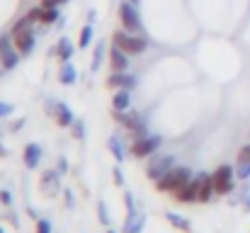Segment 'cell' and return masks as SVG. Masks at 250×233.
<instances>
[{"label":"cell","mask_w":250,"mask_h":233,"mask_svg":"<svg viewBox=\"0 0 250 233\" xmlns=\"http://www.w3.org/2000/svg\"><path fill=\"white\" fill-rule=\"evenodd\" d=\"M192 180V170L189 168H185V165H175L170 172H166L158 182H156V187L161 190V192H170V194H175L177 190H182L187 182Z\"/></svg>","instance_id":"6da1fadb"},{"label":"cell","mask_w":250,"mask_h":233,"mask_svg":"<svg viewBox=\"0 0 250 233\" xmlns=\"http://www.w3.org/2000/svg\"><path fill=\"white\" fill-rule=\"evenodd\" d=\"M12 39H15V46L22 56H29L34 51V29H32V22L27 17H22L15 29H12Z\"/></svg>","instance_id":"7a4b0ae2"},{"label":"cell","mask_w":250,"mask_h":233,"mask_svg":"<svg viewBox=\"0 0 250 233\" xmlns=\"http://www.w3.org/2000/svg\"><path fill=\"white\" fill-rule=\"evenodd\" d=\"M112 44L119 46V49L126 51V54H144V51L148 49V42H146V39L134 37V34L126 32V29H117V32L112 34Z\"/></svg>","instance_id":"3957f363"},{"label":"cell","mask_w":250,"mask_h":233,"mask_svg":"<svg viewBox=\"0 0 250 233\" xmlns=\"http://www.w3.org/2000/svg\"><path fill=\"white\" fill-rule=\"evenodd\" d=\"M211 180H214L216 194H229V192H233V185H236V170L231 165H219L211 172Z\"/></svg>","instance_id":"277c9868"},{"label":"cell","mask_w":250,"mask_h":233,"mask_svg":"<svg viewBox=\"0 0 250 233\" xmlns=\"http://www.w3.org/2000/svg\"><path fill=\"white\" fill-rule=\"evenodd\" d=\"M172 168H175V155H151V160H148V165H146V175H148L153 182H158Z\"/></svg>","instance_id":"5b68a950"},{"label":"cell","mask_w":250,"mask_h":233,"mask_svg":"<svg viewBox=\"0 0 250 233\" xmlns=\"http://www.w3.org/2000/svg\"><path fill=\"white\" fill-rule=\"evenodd\" d=\"M20 51H17V46H15V42L10 39V37H0V66H2V71H12L17 64H20Z\"/></svg>","instance_id":"8992f818"},{"label":"cell","mask_w":250,"mask_h":233,"mask_svg":"<svg viewBox=\"0 0 250 233\" xmlns=\"http://www.w3.org/2000/svg\"><path fill=\"white\" fill-rule=\"evenodd\" d=\"M119 20H122V27L126 32H131V34L141 32V17H139L134 2H122L119 5Z\"/></svg>","instance_id":"52a82bcc"},{"label":"cell","mask_w":250,"mask_h":233,"mask_svg":"<svg viewBox=\"0 0 250 233\" xmlns=\"http://www.w3.org/2000/svg\"><path fill=\"white\" fill-rule=\"evenodd\" d=\"M161 144H163L161 136H144V139H136V141L131 144V155H136V158H151V155H156V151L161 148Z\"/></svg>","instance_id":"ba28073f"},{"label":"cell","mask_w":250,"mask_h":233,"mask_svg":"<svg viewBox=\"0 0 250 233\" xmlns=\"http://www.w3.org/2000/svg\"><path fill=\"white\" fill-rule=\"evenodd\" d=\"M46 112L54 117V122H56L59 127H71V124L76 122V117H73L71 107H68V105H63V102L49 100V102H46Z\"/></svg>","instance_id":"9c48e42d"},{"label":"cell","mask_w":250,"mask_h":233,"mask_svg":"<svg viewBox=\"0 0 250 233\" xmlns=\"http://www.w3.org/2000/svg\"><path fill=\"white\" fill-rule=\"evenodd\" d=\"M177 202H182V204H194V202H199V180L197 177H192L182 190H177L175 194H172Z\"/></svg>","instance_id":"30bf717a"},{"label":"cell","mask_w":250,"mask_h":233,"mask_svg":"<svg viewBox=\"0 0 250 233\" xmlns=\"http://www.w3.org/2000/svg\"><path fill=\"white\" fill-rule=\"evenodd\" d=\"M197 180H199V204L211 202V197L216 194L211 175H209V172H199V175H197Z\"/></svg>","instance_id":"8fae6325"},{"label":"cell","mask_w":250,"mask_h":233,"mask_svg":"<svg viewBox=\"0 0 250 233\" xmlns=\"http://www.w3.org/2000/svg\"><path fill=\"white\" fill-rule=\"evenodd\" d=\"M109 66H112L114 73L126 71V68H129V54L122 51L119 46H112V51H109Z\"/></svg>","instance_id":"7c38bea8"},{"label":"cell","mask_w":250,"mask_h":233,"mask_svg":"<svg viewBox=\"0 0 250 233\" xmlns=\"http://www.w3.org/2000/svg\"><path fill=\"white\" fill-rule=\"evenodd\" d=\"M107 85L109 87H117V90H131L136 85V78L129 76L126 71H122V73H112L109 80H107Z\"/></svg>","instance_id":"4fadbf2b"},{"label":"cell","mask_w":250,"mask_h":233,"mask_svg":"<svg viewBox=\"0 0 250 233\" xmlns=\"http://www.w3.org/2000/svg\"><path fill=\"white\" fill-rule=\"evenodd\" d=\"M146 226V216L144 214H126V221H124V233H141Z\"/></svg>","instance_id":"5bb4252c"},{"label":"cell","mask_w":250,"mask_h":233,"mask_svg":"<svg viewBox=\"0 0 250 233\" xmlns=\"http://www.w3.org/2000/svg\"><path fill=\"white\" fill-rule=\"evenodd\" d=\"M42 155H44V153H42V148H39L37 144H27V146H24V155H22V158H24V165H27L29 170H34V168L39 165Z\"/></svg>","instance_id":"9a60e30c"},{"label":"cell","mask_w":250,"mask_h":233,"mask_svg":"<svg viewBox=\"0 0 250 233\" xmlns=\"http://www.w3.org/2000/svg\"><path fill=\"white\" fill-rule=\"evenodd\" d=\"M166 219L172 229H177V231H182V233H192V224H189L185 216H180V214H175V212H167Z\"/></svg>","instance_id":"2e32d148"},{"label":"cell","mask_w":250,"mask_h":233,"mask_svg":"<svg viewBox=\"0 0 250 233\" xmlns=\"http://www.w3.org/2000/svg\"><path fill=\"white\" fill-rule=\"evenodd\" d=\"M129 102H131L129 90H117L114 97H112V107H114V112H126V109H129Z\"/></svg>","instance_id":"e0dca14e"},{"label":"cell","mask_w":250,"mask_h":233,"mask_svg":"<svg viewBox=\"0 0 250 233\" xmlns=\"http://www.w3.org/2000/svg\"><path fill=\"white\" fill-rule=\"evenodd\" d=\"M59 80L63 85H73L76 83V68L71 61H61V71H59Z\"/></svg>","instance_id":"ac0fdd59"},{"label":"cell","mask_w":250,"mask_h":233,"mask_svg":"<svg viewBox=\"0 0 250 233\" xmlns=\"http://www.w3.org/2000/svg\"><path fill=\"white\" fill-rule=\"evenodd\" d=\"M42 190L49 192V194H54V192L59 190V172H54V170L44 172V177H42Z\"/></svg>","instance_id":"d6986e66"},{"label":"cell","mask_w":250,"mask_h":233,"mask_svg":"<svg viewBox=\"0 0 250 233\" xmlns=\"http://www.w3.org/2000/svg\"><path fill=\"white\" fill-rule=\"evenodd\" d=\"M102 59H104V42H97L95 44V54H92V73H97L102 68Z\"/></svg>","instance_id":"ffe728a7"},{"label":"cell","mask_w":250,"mask_h":233,"mask_svg":"<svg viewBox=\"0 0 250 233\" xmlns=\"http://www.w3.org/2000/svg\"><path fill=\"white\" fill-rule=\"evenodd\" d=\"M107 146H109V151H112V155L117 158V163H124V158H126V151H124V146H122V141H119L117 136H112Z\"/></svg>","instance_id":"44dd1931"},{"label":"cell","mask_w":250,"mask_h":233,"mask_svg":"<svg viewBox=\"0 0 250 233\" xmlns=\"http://www.w3.org/2000/svg\"><path fill=\"white\" fill-rule=\"evenodd\" d=\"M56 54H59V59L61 61H71V56H73V44L63 37L61 42H59V49H56Z\"/></svg>","instance_id":"7402d4cb"},{"label":"cell","mask_w":250,"mask_h":233,"mask_svg":"<svg viewBox=\"0 0 250 233\" xmlns=\"http://www.w3.org/2000/svg\"><path fill=\"white\" fill-rule=\"evenodd\" d=\"M90 42H92V24H85L81 29V37H78V46L85 49V46H90Z\"/></svg>","instance_id":"603a6c76"},{"label":"cell","mask_w":250,"mask_h":233,"mask_svg":"<svg viewBox=\"0 0 250 233\" xmlns=\"http://www.w3.org/2000/svg\"><path fill=\"white\" fill-rule=\"evenodd\" d=\"M44 12H42V24H51V22H56L59 20V10L56 7H42Z\"/></svg>","instance_id":"cb8c5ba5"},{"label":"cell","mask_w":250,"mask_h":233,"mask_svg":"<svg viewBox=\"0 0 250 233\" xmlns=\"http://www.w3.org/2000/svg\"><path fill=\"white\" fill-rule=\"evenodd\" d=\"M97 216H100V224L102 226H109V212H107V204L104 202L97 204Z\"/></svg>","instance_id":"d4e9b609"},{"label":"cell","mask_w":250,"mask_h":233,"mask_svg":"<svg viewBox=\"0 0 250 233\" xmlns=\"http://www.w3.org/2000/svg\"><path fill=\"white\" fill-rule=\"evenodd\" d=\"M236 177H238V180H248L250 177V163H238V168H236Z\"/></svg>","instance_id":"484cf974"},{"label":"cell","mask_w":250,"mask_h":233,"mask_svg":"<svg viewBox=\"0 0 250 233\" xmlns=\"http://www.w3.org/2000/svg\"><path fill=\"white\" fill-rule=\"evenodd\" d=\"M71 131H73V136H76V139H83L85 136V124L81 122V119H76V122L71 124Z\"/></svg>","instance_id":"4316f807"},{"label":"cell","mask_w":250,"mask_h":233,"mask_svg":"<svg viewBox=\"0 0 250 233\" xmlns=\"http://www.w3.org/2000/svg\"><path fill=\"white\" fill-rule=\"evenodd\" d=\"M124 204H126V214H136V204H134L131 192H126V194H124Z\"/></svg>","instance_id":"83f0119b"},{"label":"cell","mask_w":250,"mask_h":233,"mask_svg":"<svg viewBox=\"0 0 250 233\" xmlns=\"http://www.w3.org/2000/svg\"><path fill=\"white\" fill-rule=\"evenodd\" d=\"M37 233H51V221L49 219H39L37 221Z\"/></svg>","instance_id":"f1b7e54d"},{"label":"cell","mask_w":250,"mask_h":233,"mask_svg":"<svg viewBox=\"0 0 250 233\" xmlns=\"http://www.w3.org/2000/svg\"><path fill=\"white\" fill-rule=\"evenodd\" d=\"M42 12H44V10H42V5H39V7H34V10H29V15H27V20H29V22H42Z\"/></svg>","instance_id":"f546056e"},{"label":"cell","mask_w":250,"mask_h":233,"mask_svg":"<svg viewBox=\"0 0 250 233\" xmlns=\"http://www.w3.org/2000/svg\"><path fill=\"white\" fill-rule=\"evenodd\" d=\"M238 163H250V144H246V146L238 151Z\"/></svg>","instance_id":"4dcf8cb0"},{"label":"cell","mask_w":250,"mask_h":233,"mask_svg":"<svg viewBox=\"0 0 250 233\" xmlns=\"http://www.w3.org/2000/svg\"><path fill=\"white\" fill-rule=\"evenodd\" d=\"M112 175H114V185H119V187H122V185H124V175H122V170H119V168H114V170H112Z\"/></svg>","instance_id":"1f68e13d"},{"label":"cell","mask_w":250,"mask_h":233,"mask_svg":"<svg viewBox=\"0 0 250 233\" xmlns=\"http://www.w3.org/2000/svg\"><path fill=\"white\" fill-rule=\"evenodd\" d=\"M0 202H2L5 207H10V204H12V197H10V192H7V190H2V192H0Z\"/></svg>","instance_id":"d6a6232c"},{"label":"cell","mask_w":250,"mask_h":233,"mask_svg":"<svg viewBox=\"0 0 250 233\" xmlns=\"http://www.w3.org/2000/svg\"><path fill=\"white\" fill-rule=\"evenodd\" d=\"M12 112V105H7V102H0V117H7Z\"/></svg>","instance_id":"836d02e7"},{"label":"cell","mask_w":250,"mask_h":233,"mask_svg":"<svg viewBox=\"0 0 250 233\" xmlns=\"http://www.w3.org/2000/svg\"><path fill=\"white\" fill-rule=\"evenodd\" d=\"M68 170V163H66V158H61L59 160V172H66Z\"/></svg>","instance_id":"e575fe53"},{"label":"cell","mask_w":250,"mask_h":233,"mask_svg":"<svg viewBox=\"0 0 250 233\" xmlns=\"http://www.w3.org/2000/svg\"><path fill=\"white\" fill-rule=\"evenodd\" d=\"M243 204H246V209H248V212H250V194H248V197H246V202H243Z\"/></svg>","instance_id":"d590c367"},{"label":"cell","mask_w":250,"mask_h":233,"mask_svg":"<svg viewBox=\"0 0 250 233\" xmlns=\"http://www.w3.org/2000/svg\"><path fill=\"white\" fill-rule=\"evenodd\" d=\"M129 2H134V5H136V2H139V0H129Z\"/></svg>","instance_id":"8d00e7d4"},{"label":"cell","mask_w":250,"mask_h":233,"mask_svg":"<svg viewBox=\"0 0 250 233\" xmlns=\"http://www.w3.org/2000/svg\"><path fill=\"white\" fill-rule=\"evenodd\" d=\"M107 233H117V231H112V229H109V231H107Z\"/></svg>","instance_id":"74e56055"},{"label":"cell","mask_w":250,"mask_h":233,"mask_svg":"<svg viewBox=\"0 0 250 233\" xmlns=\"http://www.w3.org/2000/svg\"><path fill=\"white\" fill-rule=\"evenodd\" d=\"M0 233H5V229H0Z\"/></svg>","instance_id":"f35d334b"},{"label":"cell","mask_w":250,"mask_h":233,"mask_svg":"<svg viewBox=\"0 0 250 233\" xmlns=\"http://www.w3.org/2000/svg\"><path fill=\"white\" fill-rule=\"evenodd\" d=\"M0 71H2V66H0Z\"/></svg>","instance_id":"ab89813d"}]
</instances>
